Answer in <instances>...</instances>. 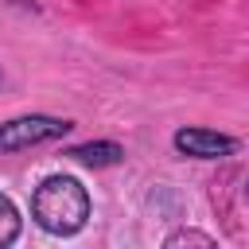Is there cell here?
Listing matches in <instances>:
<instances>
[{"mask_svg": "<svg viewBox=\"0 0 249 249\" xmlns=\"http://www.w3.org/2000/svg\"><path fill=\"white\" fill-rule=\"evenodd\" d=\"M175 148L195 160H218V156H230L237 144L230 136L210 132V128H183V132H175Z\"/></svg>", "mask_w": 249, "mask_h": 249, "instance_id": "cell-3", "label": "cell"}, {"mask_svg": "<svg viewBox=\"0 0 249 249\" xmlns=\"http://www.w3.org/2000/svg\"><path fill=\"white\" fill-rule=\"evenodd\" d=\"M163 249H218V245H214V237H206L202 230H175V233L163 241Z\"/></svg>", "mask_w": 249, "mask_h": 249, "instance_id": "cell-5", "label": "cell"}, {"mask_svg": "<svg viewBox=\"0 0 249 249\" xmlns=\"http://www.w3.org/2000/svg\"><path fill=\"white\" fill-rule=\"evenodd\" d=\"M62 132H70V121H58V117H16V121L0 124V152L35 148V144L58 140Z\"/></svg>", "mask_w": 249, "mask_h": 249, "instance_id": "cell-2", "label": "cell"}, {"mask_svg": "<svg viewBox=\"0 0 249 249\" xmlns=\"http://www.w3.org/2000/svg\"><path fill=\"white\" fill-rule=\"evenodd\" d=\"M16 237H19V214H16L12 198L0 195V249H8Z\"/></svg>", "mask_w": 249, "mask_h": 249, "instance_id": "cell-6", "label": "cell"}, {"mask_svg": "<svg viewBox=\"0 0 249 249\" xmlns=\"http://www.w3.org/2000/svg\"><path fill=\"white\" fill-rule=\"evenodd\" d=\"M70 156L82 160V163H89V167H105V163H117V160L124 156V148L113 144V140H97V144H78V148H70Z\"/></svg>", "mask_w": 249, "mask_h": 249, "instance_id": "cell-4", "label": "cell"}, {"mask_svg": "<svg viewBox=\"0 0 249 249\" xmlns=\"http://www.w3.org/2000/svg\"><path fill=\"white\" fill-rule=\"evenodd\" d=\"M31 218L47 230V233H58V237H70L86 226L89 218V195L78 179L70 175H51L35 187L31 195Z\"/></svg>", "mask_w": 249, "mask_h": 249, "instance_id": "cell-1", "label": "cell"}]
</instances>
